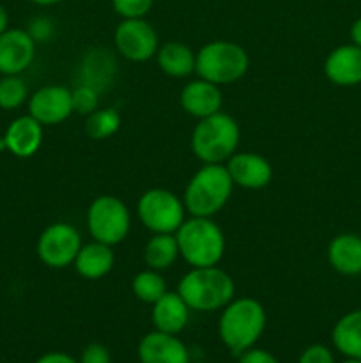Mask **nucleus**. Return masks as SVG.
<instances>
[{
  "instance_id": "f257e3e1",
  "label": "nucleus",
  "mask_w": 361,
  "mask_h": 363,
  "mask_svg": "<svg viewBox=\"0 0 361 363\" xmlns=\"http://www.w3.org/2000/svg\"><path fill=\"white\" fill-rule=\"evenodd\" d=\"M265 323L268 315L260 301L253 298H234L219 315V339L234 357H239L257 344L264 333Z\"/></svg>"
},
{
  "instance_id": "f03ea898",
  "label": "nucleus",
  "mask_w": 361,
  "mask_h": 363,
  "mask_svg": "<svg viewBox=\"0 0 361 363\" xmlns=\"http://www.w3.org/2000/svg\"><path fill=\"white\" fill-rule=\"evenodd\" d=\"M190 311L216 312L223 311L236 298V284L227 272L218 266L191 268L177 286Z\"/></svg>"
},
{
  "instance_id": "7ed1b4c3",
  "label": "nucleus",
  "mask_w": 361,
  "mask_h": 363,
  "mask_svg": "<svg viewBox=\"0 0 361 363\" xmlns=\"http://www.w3.org/2000/svg\"><path fill=\"white\" fill-rule=\"evenodd\" d=\"M234 183L225 165L204 163L188 181L184 190V208L191 216L212 218L222 211L232 195Z\"/></svg>"
},
{
  "instance_id": "20e7f679",
  "label": "nucleus",
  "mask_w": 361,
  "mask_h": 363,
  "mask_svg": "<svg viewBox=\"0 0 361 363\" xmlns=\"http://www.w3.org/2000/svg\"><path fill=\"white\" fill-rule=\"evenodd\" d=\"M179 254L191 268L218 266L225 254V236L218 223L204 216L184 220L176 233Z\"/></svg>"
},
{
  "instance_id": "39448f33",
  "label": "nucleus",
  "mask_w": 361,
  "mask_h": 363,
  "mask_svg": "<svg viewBox=\"0 0 361 363\" xmlns=\"http://www.w3.org/2000/svg\"><path fill=\"white\" fill-rule=\"evenodd\" d=\"M241 130L237 121L225 112L198 119L191 133V151L202 163H227L237 152Z\"/></svg>"
},
{
  "instance_id": "423d86ee",
  "label": "nucleus",
  "mask_w": 361,
  "mask_h": 363,
  "mask_svg": "<svg viewBox=\"0 0 361 363\" xmlns=\"http://www.w3.org/2000/svg\"><path fill=\"white\" fill-rule=\"evenodd\" d=\"M250 67L246 50L234 41H211L197 52L195 73L198 78L216 85H230L239 82Z\"/></svg>"
},
{
  "instance_id": "0eeeda50",
  "label": "nucleus",
  "mask_w": 361,
  "mask_h": 363,
  "mask_svg": "<svg viewBox=\"0 0 361 363\" xmlns=\"http://www.w3.org/2000/svg\"><path fill=\"white\" fill-rule=\"evenodd\" d=\"M87 229L94 241L115 247L131 229L130 209L115 195H99L87 209Z\"/></svg>"
},
{
  "instance_id": "6e6552de",
  "label": "nucleus",
  "mask_w": 361,
  "mask_h": 363,
  "mask_svg": "<svg viewBox=\"0 0 361 363\" xmlns=\"http://www.w3.org/2000/svg\"><path fill=\"white\" fill-rule=\"evenodd\" d=\"M137 211L142 225L152 234H176L186 215L184 202L165 188L144 191L138 199Z\"/></svg>"
},
{
  "instance_id": "1a4fd4ad",
  "label": "nucleus",
  "mask_w": 361,
  "mask_h": 363,
  "mask_svg": "<svg viewBox=\"0 0 361 363\" xmlns=\"http://www.w3.org/2000/svg\"><path fill=\"white\" fill-rule=\"evenodd\" d=\"M81 245L84 243L76 227L67 222H55L42 230L35 245V252L45 266L64 269L73 264Z\"/></svg>"
},
{
  "instance_id": "9d476101",
  "label": "nucleus",
  "mask_w": 361,
  "mask_h": 363,
  "mask_svg": "<svg viewBox=\"0 0 361 363\" xmlns=\"http://www.w3.org/2000/svg\"><path fill=\"white\" fill-rule=\"evenodd\" d=\"M115 48L131 62H147L159 48L154 27L144 18H122L113 34Z\"/></svg>"
},
{
  "instance_id": "9b49d317",
  "label": "nucleus",
  "mask_w": 361,
  "mask_h": 363,
  "mask_svg": "<svg viewBox=\"0 0 361 363\" xmlns=\"http://www.w3.org/2000/svg\"><path fill=\"white\" fill-rule=\"evenodd\" d=\"M28 116L42 126H57L73 116L71 89L64 85H45L28 96Z\"/></svg>"
},
{
  "instance_id": "f8f14e48",
  "label": "nucleus",
  "mask_w": 361,
  "mask_h": 363,
  "mask_svg": "<svg viewBox=\"0 0 361 363\" xmlns=\"http://www.w3.org/2000/svg\"><path fill=\"white\" fill-rule=\"evenodd\" d=\"M38 43L25 28H7L0 34V74H21L35 59Z\"/></svg>"
},
{
  "instance_id": "ddd939ff",
  "label": "nucleus",
  "mask_w": 361,
  "mask_h": 363,
  "mask_svg": "<svg viewBox=\"0 0 361 363\" xmlns=\"http://www.w3.org/2000/svg\"><path fill=\"white\" fill-rule=\"evenodd\" d=\"M225 167L234 186L237 184L244 190H262L273 179L271 163L257 152H234Z\"/></svg>"
},
{
  "instance_id": "4468645a",
  "label": "nucleus",
  "mask_w": 361,
  "mask_h": 363,
  "mask_svg": "<svg viewBox=\"0 0 361 363\" xmlns=\"http://www.w3.org/2000/svg\"><path fill=\"white\" fill-rule=\"evenodd\" d=\"M324 74L338 87H354L361 84V48L340 45L328 53L324 60Z\"/></svg>"
},
{
  "instance_id": "2eb2a0df",
  "label": "nucleus",
  "mask_w": 361,
  "mask_h": 363,
  "mask_svg": "<svg viewBox=\"0 0 361 363\" xmlns=\"http://www.w3.org/2000/svg\"><path fill=\"white\" fill-rule=\"evenodd\" d=\"M179 103L188 116L204 119V117L222 112L223 94L219 91V85L197 78L184 85L179 96Z\"/></svg>"
},
{
  "instance_id": "dca6fc26",
  "label": "nucleus",
  "mask_w": 361,
  "mask_h": 363,
  "mask_svg": "<svg viewBox=\"0 0 361 363\" xmlns=\"http://www.w3.org/2000/svg\"><path fill=\"white\" fill-rule=\"evenodd\" d=\"M42 124L32 116H20L6 128L2 140L6 151L16 158H32L42 145Z\"/></svg>"
},
{
  "instance_id": "f3484780",
  "label": "nucleus",
  "mask_w": 361,
  "mask_h": 363,
  "mask_svg": "<svg viewBox=\"0 0 361 363\" xmlns=\"http://www.w3.org/2000/svg\"><path fill=\"white\" fill-rule=\"evenodd\" d=\"M138 358L142 363H190V353L183 340L158 330L142 337Z\"/></svg>"
},
{
  "instance_id": "a211bd4d",
  "label": "nucleus",
  "mask_w": 361,
  "mask_h": 363,
  "mask_svg": "<svg viewBox=\"0 0 361 363\" xmlns=\"http://www.w3.org/2000/svg\"><path fill=\"white\" fill-rule=\"evenodd\" d=\"M152 325L154 330L170 335H179L190 319V307L180 294L166 291L156 303H152Z\"/></svg>"
},
{
  "instance_id": "6ab92c4d",
  "label": "nucleus",
  "mask_w": 361,
  "mask_h": 363,
  "mask_svg": "<svg viewBox=\"0 0 361 363\" xmlns=\"http://www.w3.org/2000/svg\"><path fill=\"white\" fill-rule=\"evenodd\" d=\"M328 261L335 272L345 277L361 275V236L343 233L328 245Z\"/></svg>"
},
{
  "instance_id": "aec40b11",
  "label": "nucleus",
  "mask_w": 361,
  "mask_h": 363,
  "mask_svg": "<svg viewBox=\"0 0 361 363\" xmlns=\"http://www.w3.org/2000/svg\"><path fill=\"white\" fill-rule=\"evenodd\" d=\"M115 264V254L112 247L99 241L81 245L73 266L81 279L99 280L108 275Z\"/></svg>"
},
{
  "instance_id": "412c9836",
  "label": "nucleus",
  "mask_w": 361,
  "mask_h": 363,
  "mask_svg": "<svg viewBox=\"0 0 361 363\" xmlns=\"http://www.w3.org/2000/svg\"><path fill=\"white\" fill-rule=\"evenodd\" d=\"M159 69L172 78H186L195 73L197 53L188 45L179 41H170L159 46L156 52Z\"/></svg>"
},
{
  "instance_id": "4be33fe9",
  "label": "nucleus",
  "mask_w": 361,
  "mask_h": 363,
  "mask_svg": "<svg viewBox=\"0 0 361 363\" xmlns=\"http://www.w3.org/2000/svg\"><path fill=\"white\" fill-rule=\"evenodd\" d=\"M335 350L345 358L361 360V308L343 314L331 330Z\"/></svg>"
},
{
  "instance_id": "5701e85b",
  "label": "nucleus",
  "mask_w": 361,
  "mask_h": 363,
  "mask_svg": "<svg viewBox=\"0 0 361 363\" xmlns=\"http://www.w3.org/2000/svg\"><path fill=\"white\" fill-rule=\"evenodd\" d=\"M179 255L176 234H152L144 248L145 264L149 269H156V272L172 268Z\"/></svg>"
},
{
  "instance_id": "b1692460",
  "label": "nucleus",
  "mask_w": 361,
  "mask_h": 363,
  "mask_svg": "<svg viewBox=\"0 0 361 363\" xmlns=\"http://www.w3.org/2000/svg\"><path fill=\"white\" fill-rule=\"evenodd\" d=\"M131 291H133L137 300L152 305L166 293V282L161 273L156 272V269H144L133 277Z\"/></svg>"
},
{
  "instance_id": "393cba45",
  "label": "nucleus",
  "mask_w": 361,
  "mask_h": 363,
  "mask_svg": "<svg viewBox=\"0 0 361 363\" xmlns=\"http://www.w3.org/2000/svg\"><path fill=\"white\" fill-rule=\"evenodd\" d=\"M120 113L115 108H101L87 116L85 121V133L92 140H106L119 131Z\"/></svg>"
},
{
  "instance_id": "a878e982",
  "label": "nucleus",
  "mask_w": 361,
  "mask_h": 363,
  "mask_svg": "<svg viewBox=\"0 0 361 363\" xmlns=\"http://www.w3.org/2000/svg\"><path fill=\"white\" fill-rule=\"evenodd\" d=\"M28 101V87L21 74L0 77V108L16 110Z\"/></svg>"
},
{
  "instance_id": "bb28decb",
  "label": "nucleus",
  "mask_w": 361,
  "mask_h": 363,
  "mask_svg": "<svg viewBox=\"0 0 361 363\" xmlns=\"http://www.w3.org/2000/svg\"><path fill=\"white\" fill-rule=\"evenodd\" d=\"M99 91L92 85L81 84L76 89L71 91V103H73V113L78 116H91L92 112L98 110L99 103Z\"/></svg>"
},
{
  "instance_id": "cd10ccee",
  "label": "nucleus",
  "mask_w": 361,
  "mask_h": 363,
  "mask_svg": "<svg viewBox=\"0 0 361 363\" xmlns=\"http://www.w3.org/2000/svg\"><path fill=\"white\" fill-rule=\"evenodd\" d=\"M154 0H112L113 11L122 18H144L152 9Z\"/></svg>"
},
{
  "instance_id": "c85d7f7f",
  "label": "nucleus",
  "mask_w": 361,
  "mask_h": 363,
  "mask_svg": "<svg viewBox=\"0 0 361 363\" xmlns=\"http://www.w3.org/2000/svg\"><path fill=\"white\" fill-rule=\"evenodd\" d=\"M297 363H335V357L324 344H311L301 353Z\"/></svg>"
},
{
  "instance_id": "c756f323",
  "label": "nucleus",
  "mask_w": 361,
  "mask_h": 363,
  "mask_svg": "<svg viewBox=\"0 0 361 363\" xmlns=\"http://www.w3.org/2000/svg\"><path fill=\"white\" fill-rule=\"evenodd\" d=\"M80 363H112L108 347L99 342H92L85 346V350L80 354Z\"/></svg>"
},
{
  "instance_id": "7c9ffc66",
  "label": "nucleus",
  "mask_w": 361,
  "mask_h": 363,
  "mask_svg": "<svg viewBox=\"0 0 361 363\" xmlns=\"http://www.w3.org/2000/svg\"><path fill=\"white\" fill-rule=\"evenodd\" d=\"M237 363H280L273 353L258 347H250L237 357Z\"/></svg>"
},
{
  "instance_id": "2f4dec72",
  "label": "nucleus",
  "mask_w": 361,
  "mask_h": 363,
  "mask_svg": "<svg viewBox=\"0 0 361 363\" xmlns=\"http://www.w3.org/2000/svg\"><path fill=\"white\" fill-rule=\"evenodd\" d=\"M52 21L46 20V18H35L34 21H30V27L27 28V32L32 35V39L35 43L48 41L50 35H52Z\"/></svg>"
},
{
  "instance_id": "473e14b6",
  "label": "nucleus",
  "mask_w": 361,
  "mask_h": 363,
  "mask_svg": "<svg viewBox=\"0 0 361 363\" xmlns=\"http://www.w3.org/2000/svg\"><path fill=\"white\" fill-rule=\"evenodd\" d=\"M35 363H80L76 358H73L71 354L62 353V351H52V353H46L42 357H39Z\"/></svg>"
},
{
  "instance_id": "72a5a7b5",
  "label": "nucleus",
  "mask_w": 361,
  "mask_h": 363,
  "mask_svg": "<svg viewBox=\"0 0 361 363\" xmlns=\"http://www.w3.org/2000/svg\"><path fill=\"white\" fill-rule=\"evenodd\" d=\"M349 35H350V43H353V45H356V46H360V48H361V18H357V20L353 21V25H350Z\"/></svg>"
},
{
  "instance_id": "f704fd0d",
  "label": "nucleus",
  "mask_w": 361,
  "mask_h": 363,
  "mask_svg": "<svg viewBox=\"0 0 361 363\" xmlns=\"http://www.w3.org/2000/svg\"><path fill=\"white\" fill-rule=\"evenodd\" d=\"M7 28H9V14H7L6 7L0 4V34H4Z\"/></svg>"
},
{
  "instance_id": "c9c22d12",
  "label": "nucleus",
  "mask_w": 361,
  "mask_h": 363,
  "mask_svg": "<svg viewBox=\"0 0 361 363\" xmlns=\"http://www.w3.org/2000/svg\"><path fill=\"white\" fill-rule=\"evenodd\" d=\"M32 4L35 6H42V7H48V6H55V4L62 2V0H30Z\"/></svg>"
},
{
  "instance_id": "e433bc0d",
  "label": "nucleus",
  "mask_w": 361,
  "mask_h": 363,
  "mask_svg": "<svg viewBox=\"0 0 361 363\" xmlns=\"http://www.w3.org/2000/svg\"><path fill=\"white\" fill-rule=\"evenodd\" d=\"M342 363H361L360 358H345Z\"/></svg>"
},
{
  "instance_id": "4c0bfd02",
  "label": "nucleus",
  "mask_w": 361,
  "mask_h": 363,
  "mask_svg": "<svg viewBox=\"0 0 361 363\" xmlns=\"http://www.w3.org/2000/svg\"><path fill=\"white\" fill-rule=\"evenodd\" d=\"M195 363H207V362H195Z\"/></svg>"
}]
</instances>
